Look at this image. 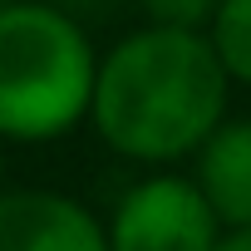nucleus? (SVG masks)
<instances>
[{"instance_id": "obj_1", "label": "nucleus", "mask_w": 251, "mask_h": 251, "mask_svg": "<svg viewBox=\"0 0 251 251\" xmlns=\"http://www.w3.org/2000/svg\"><path fill=\"white\" fill-rule=\"evenodd\" d=\"M226 108V74L207 35L133 30L94 69L89 123L94 133L133 163H173L197 153Z\"/></svg>"}, {"instance_id": "obj_8", "label": "nucleus", "mask_w": 251, "mask_h": 251, "mask_svg": "<svg viewBox=\"0 0 251 251\" xmlns=\"http://www.w3.org/2000/svg\"><path fill=\"white\" fill-rule=\"evenodd\" d=\"M45 5H54V10H64L69 20H89V15H103V10H113L118 0H45Z\"/></svg>"}, {"instance_id": "obj_7", "label": "nucleus", "mask_w": 251, "mask_h": 251, "mask_svg": "<svg viewBox=\"0 0 251 251\" xmlns=\"http://www.w3.org/2000/svg\"><path fill=\"white\" fill-rule=\"evenodd\" d=\"M143 15L153 20V30H177V35H202V25H212L222 0H138Z\"/></svg>"}, {"instance_id": "obj_5", "label": "nucleus", "mask_w": 251, "mask_h": 251, "mask_svg": "<svg viewBox=\"0 0 251 251\" xmlns=\"http://www.w3.org/2000/svg\"><path fill=\"white\" fill-rule=\"evenodd\" d=\"M192 187L212 207L217 226L251 231V118L222 123V128L197 148V177Z\"/></svg>"}, {"instance_id": "obj_4", "label": "nucleus", "mask_w": 251, "mask_h": 251, "mask_svg": "<svg viewBox=\"0 0 251 251\" xmlns=\"http://www.w3.org/2000/svg\"><path fill=\"white\" fill-rule=\"evenodd\" d=\"M0 251H108L103 222L69 192L5 187L0 192Z\"/></svg>"}, {"instance_id": "obj_10", "label": "nucleus", "mask_w": 251, "mask_h": 251, "mask_svg": "<svg viewBox=\"0 0 251 251\" xmlns=\"http://www.w3.org/2000/svg\"><path fill=\"white\" fill-rule=\"evenodd\" d=\"M0 192H5V143H0Z\"/></svg>"}, {"instance_id": "obj_2", "label": "nucleus", "mask_w": 251, "mask_h": 251, "mask_svg": "<svg viewBox=\"0 0 251 251\" xmlns=\"http://www.w3.org/2000/svg\"><path fill=\"white\" fill-rule=\"evenodd\" d=\"M94 40L45 0L0 5V143H54L89 118Z\"/></svg>"}, {"instance_id": "obj_11", "label": "nucleus", "mask_w": 251, "mask_h": 251, "mask_svg": "<svg viewBox=\"0 0 251 251\" xmlns=\"http://www.w3.org/2000/svg\"><path fill=\"white\" fill-rule=\"evenodd\" d=\"M0 5H5V0H0Z\"/></svg>"}, {"instance_id": "obj_3", "label": "nucleus", "mask_w": 251, "mask_h": 251, "mask_svg": "<svg viewBox=\"0 0 251 251\" xmlns=\"http://www.w3.org/2000/svg\"><path fill=\"white\" fill-rule=\"evenodd\" d=\"M108 251H212L217 217L192 187V177H143L123 192L113 217L103 222Z\"/></svg>"}, {"instance_id": "obj_6", "label": "nucleus", "mask_w": 251, "mask_h": 251, "mask_svg": "<svg viewBox=\"0 0 251 251\" xmlns=\"http://www.w3.org/2000/svg\"><path fill=\"white\" fill-rule=\"evenodd\" d=\"M207 45H212L226 79L251 84V0H222L217 15H212Z\"/></svg>"}, {"instance_id": "obj_9", "label": "nucleus", "mask_w": 251, "mask_h": 251, "mask_svg": "<svg viewBox=\"0 0 251 251\" xmlns=\"http://www.w3.org/2000/svg\"><path fill=\"white\" fill-rule=\"evenodd\" d=\"M212 251H251V231H226V236H217Z\"/></svg>"}]
</instances>
